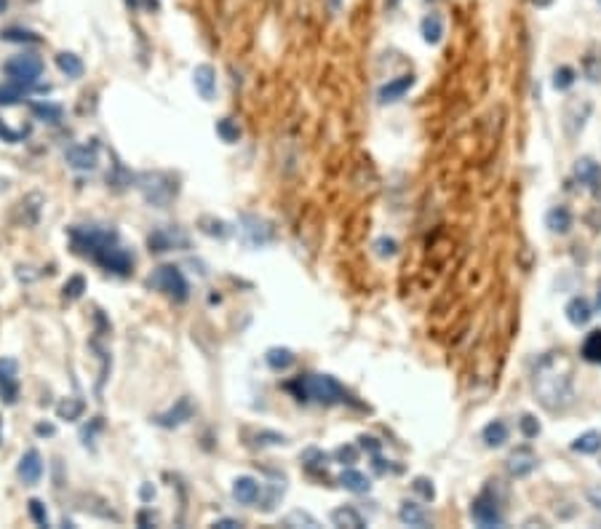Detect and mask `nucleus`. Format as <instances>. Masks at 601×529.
I'll return each instance as SVG.
<instances>
[{"label": "nucleus", "mask_w": 601, "mask_h": 529, "mask_svg": "<svg viewBox=\"0 0 601 529\" xmlns=\"http://www.w3.org/2000/svg\"><path fill=\"white\" fill-rule=\"evenodd\" d=\"M67 235L73 243V252L88 257L107 273H115V276L132 273L134 254L120 243L118 230L99 228V225H73V228H67Z\"/></svg>", "instance_id": "f257e3e1"}, {"label": "nucleus", "mask_w": 601, "mask_h": 529, "mask_svg": "<svg viewBox=\"0 0 601 529\" xmlns=\"http://www.w3.org/2000/svg\"><path fill=\"white\" fill-rule=\"evenodd\" d=\"M572 225H575V217H572V211L567 206H551L546 211V228L553 235H567L572 230Z\"/></svg>", "instance_id": "aec40b11"}, {"label": "nucleus", "mask_w": 601, "mask_h": 529, "mask_svg": "<svg viewBox=\"0 0 601 529\" xmlns=\"http://www.w3.org/2000/svg\"><path fill=\"white\" fill-rule=\"evenodd\" d=\"M412 86H415V75H412V73L398 75V78H393V80H388L385 86H380V91H377V100H380V105H388V102H398Z\"/></svg>", "instance_id": "6ab92c4d"}, {"label": "nucleus", "mask_w": 601, "mask_h": 529, "mask_svg": "<svg viewBox=\"0 0 601 529\" xmlns=\"http://www.w3.org/2000/svg\"><path fill=\"white\" fill-rule=\"evenodd\" d=\"M24 134L27 132H14L11 126H9V123H3L0 121V139H3V142L6 144H16V142H22L24 139Z\"/></svg>", "instance_id": "49530a36"}, {"label": "nucleus", "mask_w": 601, "mask_h": 529, "mask_svg": "<svg viewBox=\"0 0 601 529\" xmlns=\"http://www.w3.org/2000/svg\"><path fill=\"white\" fill-rule=\"evenodd\" d=\"M233 497H235V503H240V506H254L262 497V484L257 479H252V476H238L233 481Z\"/></svg>", "instance_id": "dca6fc26"}, {"label": "nucleus", "mask_w": 601, "mask_h": 529, "mask_svg": "<svg viewBox=\"0 0 601 529\" xmlns=\"http://www.w3.org/2000/svg\"><path fill=\"white\" fill-rule=\"evenodd\" d=\"M518 430H521L524 439H537L543 428H540V422H537L535 415H521V420H518Z\"/></svg>", "instance_id": "79ce46f5"}, {"label": "nucleus", "mask_w": 601, "mask_h": 529, "mask_svg": "<svg viewBox=\"0 0 601 529\" xmlns=\"http://www.w3.org/2000/svg\"><path fill=\"white\" fill-rule=\"evenodd\" d=\"M0 401L14 407L19 401V364L11 356L0 358Z\"/></svg>", "instance_id": "9d476101"}, {"label": "nucleus", "mask_w": 601, "mask_h": 529, "mask_svg": "<svg viewBox=\"0 0 601 529\" xmlns=\"http://www.w3.org/2000/svg\"><path fill=\"white\" fill-rule=\"evenodd\" d=\"M153 495H155V492L150 489V486H142V497H144V500H150Z\"/></svg>", "instance_id": "6e6d98bb"}, {"label": "nucleus", "mask_w": 601, "mask_h": 529, "mask_svg": "<svg viewBox=\"0 0 601 529\" xmlns=\"http://www.w3.org/2000/svg\"><path fill=\"white\" fill-rule=\"evenodd\" d=\"M572 452L578 454H599L601 452V433L599 430H585L572 441Z\"/></svg>", "instance_id": "cd10ccee"}, {"label": "nucleus", "mask_w": 601, "mask_h": 529, "mask_svg": "<svg viewBox=\"0 0 601 529\" xmlns=\"http://www.w3.org/2000/svg\"><path fill=\"white\" fill-rule=\"evenodd\" d=\"M257 444L260 447H278V444H286V436L284 433H273V430H262V433H257Z\"/></svg>", "instance_id": "a18cd8bd"}, {"label": "nucleus", "mask_w": 601, "mask_h": 529, "mask_svg": "<svg viewBox=\"0 0 601 529\" xmlns=\"http://www.w3.org/2000/svg\"><path fill=\"white\" fill-rule=\"evenodd\" d=\"M596 310L601 313V292H599V297H596Z\"/></svg>", "instance_id": "bf43d9fd"}, {"label": "nucleus", "mask_w": 601, "mask_h": 529, "mask_svg": "<svg viewBox=\"0 0 601 529\" xmlns=\"http://www.w3.org/2000/svg\"><path fill=\"white\" fill-rule=\"evenodd\" d=\"M575 176H578L580 185H585L593 193L601 190V164H596L588 155H583V158L575 161Z\"/></svg>", "instance_id": "2eb2a0df"}, {"label": "nucleus", "mask_w": 601, "mask_h": 529, "mask_svg": "<svg viewBox=\"0 0 601 529\" xmlns=\"http://www.w3.org/2000/svg\"><path fill=\"white\" fill-rule=\"evenodd\" d=\"M585 497H588V503L596 511L601 513V484H593V486H588V492H585Z\"/></svg>", "instance_id": "8fccbe9b"}, {"label": "nucleus", "mask_w": 601, "mask_h": 529, "mask_svg": "<svg viewBox=\"0 0 601 529\" xmlns=\"http://www.w3.org/2000/svg\"><path fill=\"white\" fill-rule=\"evenodd\" d=\"M27 508H30V516H33V521L38 524V527H48V511H46L43 500L33 497V500L27 503Z\"/></svg>", "instance_id": "a19ab883"}, {"label": "nucleus", "mask_w": 601, "mask_h": 529, "mask_svg": "<svg viewBox=\"0 0 601 529\" xmlns=\"http://www.w3.org/2000/svg\"><path fill=\"white\" fill-rule=\"evenodd\" d=\"M583 358L590 364H601V329H593L583 342Z\"/></svg>", "instance_id": "f704fd0d"}, {"label": "nucleus", "mask_w": 601, "mask_h": 529, "mask_svg": "<svg viewBox=\"0 0 601 529\" xmlns=\"http://www.w3.org/2000/svg\"><path fill=\"white\" fill-rule=\"evenodd\" d=\"M374 252H377V257L388 260V257H395L398 243H395L393 238H377V241H374Z\"/></svg>", "instance_id": "c03bdc74"}, {"label": "nucleus", "mask_w": 601, "mask_h": 529, "mask_svg": "<svg viewBox=\"0 0 601 529\" xmlns=\"http://www.w3.org/2000/svg\"><path fill=\"white\" fill-rule=\"evenodd\" d=\"M240 228V235H243V241L249 243V246H254V249H260V246H267V243L275 241V228L270 220H265V217H257V214H243L238 222Z\"/></svg>", "instance_id": "6e6552de"}, {"label": "nucleus", "mask_w": 601, "mask_h": 529, "mask_svg": "<svg viewBox=\"0 0 601 529\" xmlns=\"http://www.w3.org/2000/svg\"><path fill=\"white\" fill-rule=\"evenodd\" d=\"M3 73L9 75L11 83L30 88L33 83H38V78L43 75V59L38 54H16L3 65Z\"/></svg>", "instance_id": "423d86ee"}, {"label": "nucleus", "mask_w": 601, "mask_h": 529, "mask_svg": "<svg viewBox=\"0 0 601 529\" xmlns=\"http://www.w3.org/2000/svg\"><path fill=\"white\" fill-rule=\"evenodd\" d=\"M294 361H297V356H294V351H289V348H270V351L265 353V364L270 366L273 372H286Z\"/></svg>", "instance_id": "a878e982"}, {"label": "nucleus", "mask_w": 601, "mask_h": 529, "mask_svg": "<svg viewBox=\"0 0 601 529\" xmlns=\"http://www.w3.org/2000/svg\"><path fill=\"white\" fill-rule=\"evenodd\" d=\"M331 524H334V527H348V529H363L366 527V518L361 516L353 506H342V508H334V511H331Z\"/></svg>", "instance_id": "5701e85b"}, {"label": "nucleus", "mask_w": 601, "mask_h": 529, "mask_svg": "<svg viewBox=\"0 0 601 529\" xmlns=\"http://www.w3.org/2000/svg\"><path fill=\"white\" fill-rule=\"evenodd\" d=\"M67 164L73 166V169H78V171H91V169H97L99 158H97V144H75V147H70L67 150Z\"/></svg>", "instance_id": "f3484780"}, {"label": "nucleus", "mask_w": 601, "mask_h": 529, "mask_svg": "<svg viewBox=\"0 0 601 529\" xmlns=\"http://www.w3.org/2000/svg\"><path fill=\"white\" fill-rule=\"evenodd\" d=\"M0 41H6V43H41V35L33 33V30H24V27H6V30H0Z\"/></svg>", "instance_id": "2f4dec72"}, {"label": "nucleus", "mask_w": 601, "mask_h": 529, "mask_svg": "<svg viewBox=\"0 0 601 529\" xmlns=\"http://www.w3.org/2000/svg\"><path fill=\"white\" fill-rule=\"evenodd\" d=\"M535 390L540 396V404L546 409H551V412L564 409L572 401V377H569V372L558 375L556 358H546L535 372Z\"/></svg>", "instance_id": "7ed1b4c3"}, {"label": "nucleus", "mask_w": 601, "mask_h": 529, "mask_svg": "<svg viewBox=\"0 0 601 529\" xmlns=\"http://www.w3.org/2000/svg\"><path fill=\"white\" fill-rule=\"evenodd\" d=\"M532 3H535V6H540V9H546V6H551L553 0H532Z\"/></svg>", "instance_id": "4d7b16f0"}, {"label": "nucleus", "mask_w": 601, "mask_h": 529, "mask_svg": "<svg viewBox=\"0 0 601 529\" xmlns=\"http://www.w3.org/2000/svg\"><path fill=\"white\" fill-rule=\"evenodd\" d=\"M147 287L164 292L166 297L174 299V302H187V297H190L187 278L176 264H158L147 278Z\"/></svg>", "instance_id": "39448f33"}, {"label": "nucleus", "mask_w": 601, "mask_h": 529, "mask_svg": "<svg viewBox=\"0 0 601 529\" xmlns=\"http://www.w3.org/2000/svg\"><path fill=\"white\" fill-rule=\"evenodd\" d=\"M470 518L479 524V527H505V516H503V506L500 500L492 495V489H484L473 506H470Z\"/></svg>", "instance_id": "0eeeda50"}, {"label": "nucleus", "mask_w": 601, "mask_h": 529, "mask_svg": "<svg viewBox=\"0 0 601 529\" xmlns=\"http://www.w3.org/2000/svg\"><path fill=\"white\" fill-rule=\"evenodd\" d=\"M564 313H567V321L572 324V326H585L590 319H593V305H590L585 297H572L567 302V308H564Z\"/></svg>", "instance_id": "4be33fe9"}, {"label": "nucleus", "mask_w": 601, "mask_h": 529, "mask_svg": "<svg viewBox=\"0 0 601 529\" xmlns=\"http://www.w3.org/2000/svg\"><path fill=\"white\" fill-rule=\"evenodd\" d=\"M334 457H337V460H339L342 465H345V463L350 465V463H356V457H358V449H356V447H350V444H348V447H339L337 452H334Z\"/></svg>", "instance_id": "de8ad7c7"}, {"label": "nucleus", "mask_w": 601, "mask_h": 529, "mask_svg": "<svg viewBox=\"0 0 601 529\" xmlns=\"http://www.w3.org/2000/svg\"><path fill=\"white\" fill-rule=\"evenodd\" d=\"M33 115L35 118H41V121L59 123L62 121V107H59V105H51V102H33Z\"/></svg>", "instance_id": "e433bc0d"}, {"label": "nucleus", "mask_w": 601, "mask_h": 529, "mask_svg": "<svg viewBox=\"0 0 601 529\" xmlns=\"http://www.w3.org/2000/svg\"><path fill=\"white\" fill-rule=\"evenodd\" d=\"M590 112H593L590 100H569L564 105V110H561V126H564V134H567L569 139H575V137L583 134Z\"/></svg>", "instance_id": "1a4fd4ad"}, {"label": "nucleus", "mask_w": 601, "mask_h": 529, "mask_svg": "<svg viewBox=\"0 0 601 529\" xmlns=\"http://www.w3.org/2000/svg\"><path fill=\"white\" fill-rule=\"evenodd\" d=\"M537 468V454L529 447H516L514 452L505 460V471L511 479H526L529 474H535Z\"/></svg>", "instance_id": "ddd939ff"}, {"label": "nucleus", "mask_w": 601, "mask_h": 529, "mask_svg": "<svg viewBox=\"0 0 601 529\" xmlns=\"http://www.w3.org/2000/svg\"><path fill=\"white\" fill-rule=\"evenodd\" d=\"M193 415H196V407H193V401L187 396H182L179 401H176L174 407H169L166 412H161V415H155L153 422L158 425V428H179V425H185L187 420H193Z\"/></svg>", "instance_id": "f8f14e48"}, {"label": "nucleus", "mask_w": 601, "mask_h": 529, "mask_svg": "<svg viewBox=\"0 0 601 529\" xmlns=\"http://www.w3.org/2000/svg\"><path fill=\"white\" fill-rule=\"evenodd\" d=\"M83 292H86V278H83V276H73L65 284V289H62V297H65L67 302H75V299L83 297Z\"/></svg>", "instance_id": "ea45409f"}, {"label": "nucleus", "mask_w": 601, "mask_h": 529, "mask_svg": "<svg viewBox=\"0 0 601 529\" xmlns=\"http://www.w3.org/2000/svg\"><path fill=\"white\" fill-rule=\"evenodd\" d=\"M137 524H139V527H150V524H155V513H150V511H139Z\"/></svg>", "instance_id": "603ef678"}, {"label": "nucleus", "mask_w": 601, "mask_h": 529, "mask_svg": "<svg viewBox=\"0 0 601 529\" xmlns=\"http://www.w3.org/2000/svg\"><path fill=\"white\" fill-rule=\"evenodd\" d=\"M583 75L588 78L590 83H601V48H588L583 56Z\"/></svg>", "instance_id": "7c9ffc66"}, {"label": "nucleus", "mask_w": 601, "mask_h": 529, "mask_svg": "<svg viewBox=\"0 0 601 529\" xmlns=\"http://www.w3.org/2000/svg\"><path fill=\"white\" fill-rule=\"evenodd\" d=\"M286 390L297 401H313V404H324V407H337V404L353 401L348 390L331 375H299L292 383H286Z\"/></svg>", "instance_id": "f03ea898"}, {"label": "nucleus", "mask_w": 601, "mask_h": 529, "mask_svg": "<svg viewBox=\"0 0 601 529\" xmlns=\"http://www.w3.org/2000/svg\"><path fill=\"white\" fill-rule=\"evenodd\" d=\"M56 67H59V73L67 78H80L83 75V59L78 54H73V51H59L56 54Z\"/></svg>", "instance_id": "bb28decb"}, {"label": "nucleus", "mask_w": 601, "mask_h": 529, "mask_svg": "<svg viewBox=\"0 0 601 529\" xmlns=\"http://www.w3.org/2000/svg\"><path fill=\"white\" fill-rule=\"evenodd\" d=\"M420 33H422V41L427 46H438L444 41V19L438 14H427L420 24Z\"/></svg>", "instance_id": "b1692460"}, {"label": "nucleus", "mask_w": 601, "mask_h": 529, "mask_svg": "<svg viewBox=\"0 0 601 529\" xmlns=\"http://www.w3.org/2000/svg\"><path fill=\"white\" fill-rule=\"evenodd\" d=\"M83 412H86V404H83V398H78V396L62 398V401L56 404V417L67 420V422H75V420H80V415H83Z\"/></svg>", "instance_id": "c756f323"}, {"label": "nucleus", "mask_w": 601, "mask_h": 529, "mask_svg": "<svg viewBox=\"0 0 601 529\" xmlns=\"http://www.w3.org/2000/svg\"><path fill=\"white\" fill-rule=\"evenodd\" d=\"M361 447H363V449H369V452H377V449H380V441L377 439H372V436H361Z\"/></svg>", "instance_id": "3c124183"}, {"label": "nucleus", "mask_w": 601, "mask_h": 529, "mask_svg": "<svg viewBox=\"0 0 601 529\" xmlns=\"http://www.w3.org/2000/svg\"><path fill=\"white\" fill-rule=\"evenodd\" d=\"M35 433H38V436H54L56 428H54V425H46V422H41V425L35 428Z\"/></svg>", "instance_id": "5fc2aeb1"}, {"label": "nucleus", "mask_w": 601, "mask_h": 529, "mask_svg": "<svg viewBox=\"0 0 601 529\" xmlns=\"http://www.w3.org/2000/svg\"><path fill=\"white\" fill-rule=\"evenodd\" d=\"M217 137L222 139V142H228V144L238 142V139H240L238 123H233L230 118H219V121H217Z\"/></svg>", "instance_id": "4c0bfd02"}, {"label": "nucleus", "mask_w": 601, "mask_h": 529, "mask_svg": "<svg viewBox=\"0 0 601 529\" xmlns=\"http://www.w3.org/2000/svg\"><path fill=\"white\" fill-rule=\"evenodd\" d=\"M198 228H201V233L211 235V238H228L230 233H233L228 222L217 220V217H201V220H198Z\"/></svg>", "instance_id": "72a5a7b5"}, {"label": "nucleus", "mask_w": 601, "mask_h": 529, "mask_svg": "<svg viewBox=\"0 0 601 529\" xmlns=\"http://www.w3.org/2000/svg\"><path fill=\"white\" fill-rule=\"evenodd\" d=\"M575 80H578V78H575V70L564 65V67H558L556 73H553V80H551V86L556 88V91H567V88L575 86Z\"/></svg>", "instance_id": "58836bf2"}, {"label": "nucleus", "mask_w": 601, "mask_h": 529, "mask_svg": "<svg viewBox=\"0 0 601 529\" xmlns=\"http://www.w3.org/2000/svg\"><path fill=\"white\" fill-rule=\"evenodd\" d=\"M412 489H415L417 495L422 497L425 503H430L433 497H436V489H433V481H427V479H422V476H417L415 484H412Z\"/></svg>", "instance_id": "37998d69"}, {"label": "nucleus", "mask_w": 601, "mask_h": 529, "mask_svg": "<svg viewBox=\"0 0 601 529\" xmlns=\"http://www.w3.org/2000/svg\"><path fill=\"white\" fill-rule=\"evenodd\" d=\"M147 246H150V252L164 254L171 252V249H187L190 241H187V235L179 228H158V230L147 235Z\"/></svg>", "instance_id": "9b49d317"}, {"label": "nucleus", "mask_w": 601, "mask_h": 529, "mask_svg": "<svg viewBox=\"0 0 601 529\" xmlns=\"http://www.w3.org/2000/svg\"><path fill=\"white\" fill-rule=\"evenodd\" d=\"M481 439H484V444L486 447H503L505 441H508V425H505L503 420H492V422H486L484 425V430H481Z\"/></svg>", "instance_id": "c85d7f7f"}, {"label": "nucleus", "mask_w": 601, "mask_h": 529, "mask_svg": "<svg viewBox=\"0 0 601 529\" xmlns=\"http://www.w3.org/2000/svg\"><path fill=\"white\" fill-rule=\"evenodd\" d=\"M302 460L307 463V468H313V465H324L329 457L324 452H318V449H307V452L302 454Z\"/></svg>", "instance_id": "09e8293b"}, {"label": "nucleus", "mask_w": 601, "mask_h": 529, "mask_svg": "<svg viewBox=\"0 0 601 529\" xmlns=\"http://www.w3.org/2000/svg\"><path fill=\"white\" fill-rule=\"evenodd\" d=\"M6 9H9V0H0V14L6 11Z\"/></svg>", "instance_id": "13d9d810"}, {"label": "nucleus", "mask_w": 601, "mask_h": 529, "mask_svg": "<svg viewBox=\"0 0 601 529\" xmlns=\"http://www.w3.org/2000/svg\"><path fill=\"white\" fill-rule=\"evenodd\" d=\"M398 518H401V524H406V527H430V516H427V511L420 503H412V500H404L401 503V508H398Z\"/></svg>", "instance_id": "412c9836"}, {"label": "nucleus", "mask_w": 601, "mask_h": 529, "mask_svg": "<svg viewBox=\"0 0 601 529\" xmlns=\"http://www.w3.org/2000/svg\"><path fill=\"white\" fill-rule=\"evenodd\" d=\"M137 188L142 193V198L155 209H166L179 196L176 176L166 174V171H144V174L137 176Z\"/></svg>", "instance_id": "20e7f679"}, {"label": "nucleus", "mask_w": 601, "mask_h": 529, "mask_svg": "<svg viewBox=\"0 0 601 529\" xmlns=\"http://www.w3.org/2000/svg\"><path fill=\"white\" fill-rule=\"evenodd\" d=\"M339 484L345 486L348 492H356V495H366V492L372 489V481L366 479V474H361V471H353V468L342 471V476H339Z\"/></svg>", "instance_id": "393cba45"}, {"label": "nucleus", "mask_w": 601, "mask_h": 529, "mask_svg": "<svg viewBox=\"0 0 601 529\" xmlns=\"http://www.w3.org/2000/svg\"><path fill=\"white\" fill-rule=\"evenodd\" d=\"M27 97V86H19V83H3L0 86V107H11V105H19V102Z\"/></svg>", "instance_id": "473e14b6"}, {"label": "nucleus", "mask_w": 601, "mask_h": 529, "mask_svg": "<svg viewBox=\"0 0 601 529\" xmlns=\"http://www.w3.org/2000/svg\"><path fill=\"white\" fill-rule=\"evenodd\" d=\"M211 527H222V529H235V527H240V521L238 518H217Z\"/></svg>", "instance_id": "864d4df0"}, {"label": "nucleus", "mask_w": 601, "mask_h": 529, "mask_svg": "<svg viewBox=\"0 0 601 529\" xmlns=\"http://www.w3.org/2000/svg\"><path fill=\"white\" fill-rule=\"evenodd\" d=\"M281 527H307V529H318L321 527V521H318L313 513H307V511H292L289 516L281 518Z\"/></svg>", "instance_id": "c9c22d12"}, {"label": "nucleus", "mask_w": 601, "mask_h": 529, "mask_svg": "<svg viewBox=\"0 0 601 529\" xmlns=\"http://www.w3.org/2000/svg\"><path fill=\"white\" fill-rule=\"evenodd\" d=\"M16 474L22 479V484H27V486L38 484V481L43 479V457H41V452H38V449H27V452L22 454V460H19Z\"/></svg>", "instance_id": "4468645a"}, {"label": "nucleus", "mask_w": 601, "mask_h": 529, "mask_svg": "<svg viewBox=\"0 0 601 529\" xmlns=\"http://www.w3.org/2000/svg\"><path fill=\"white\" fill-rule=\"evenodd\" d=\"M193 83H196V91L201 94V100L211 102L214 94H217V70L211 65H198L193 70Z\"/></svg>", "instance_id": "a211bd4d"}]
</instances>
